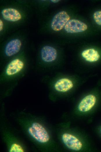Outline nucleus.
Listing matches in <instances>:
<instances>
[{"mask_svg":"<svg viewBox=\"0 0 101 152\" xmlns=\"http://www.w3.org/2000/svg\"><path fill=\"white\" fill-rule=\"evenodd\" d=\"M28 133L36 140L41 143L48 142L49 135L45 128L39 123L35 122L28 129Z\"/></svg>","mask_w":101,"mask_h":152,"instance_id":"f257e3e1","label":"nucleus"},{"mask_svg":"<svg viewBox=\"0 0 101 152\" xmlns=\"http://www.w3.org/2000/svg\"><path fill=\"white\" fill-rule=\"evenodd\" d=\"M70 20V17L66 12L61 11L57 13L53 18L51 23V28L54 31H58L64 28Z\"/></svg>","mask_w":101,"mask_h":152,"instance_id":"f03ea898","label":"nucleus"},{"mask_svg":"<svg viewBox=\"0 0 101 152\" xmlns=\"http://www.w3.org/2000/svg\"><path fill=\"white\" fill-rule=\"evenodd\" d=\"M87 28V25L85 23L79 20L72 19L68 21L64 28L68 33H74L83 32Z\"/></svg>","mask_w":101,"mask_h":152,"instance_id":"7ed1b4c3","label":"nucleus"},{"mask_svg":"<svg viewBox=\"0 0 101 152\" xmlns=\"http://www.w3.org/2000/svg\"><path fill=\"white\" fill-rule=\"evenodd\" d=\"M62 139L65 146L71 150L78 151L82 148V142L75 136L72 134L65 133L62 136Z\"/></svg>","mask_w":101,"mask_h":152,"instance_id":"20e7f679","label":"nucleus"},{"mask_svg":"<svg viewBox=\"0 0 101 152\" xmlns=\"http://www.w3.org/2000/svg\"><path fill=\"white\" fill-rule=\"evenodd\" d=\"M96 98L92 94H88L84 97L80 102L78 110L81 112H86L91 110L95 105Z\"/></svg>","mask_w":101,"mask_h":152,"instance_id":"39448f33","label":"nucleus"},{"mask_svg":"<svg viewBox=\"0 0 101 152\" xmlns=\"http://www.w3.org/2000/svg\"><path fill=\"white\" fill-rule=\"evenodd\" d=\"M24 64L19 59L12 60L7 65L5 70V73L8 76L16 75L20 72L23 68Z\"/></svg>","mask_w":101,"mask_h":152,"instance_id":"423d86ee","label":"nucleus"},{"mask_svg":"<svg viewBox=\"0 0 101 152\" xmlns=\"http://www.w3.org/2000/svg\"><path fill=\"white\" fill-rule=\"evenodd\" d=\"M57 56L56 50L51 46H45L41 50V58L42 60L45 62H52L56 60Z\"/></svg>","mask_w":101,"mask_h":152,"instance_id":"0eeeda50","label":"nucleus"},{"mask_svg":"<svg viewBox=\"0 0 101 152\" xmlns=\"http://www.w3.org/2000/svg\"><path fill=\"white\" fill-rule=\"evenodd\" d=\"M74 86L73 81L67 78H62L57 80L54 85L55 89L61 92H65L71 89Z\"/></svg>","mask_w":101,"mask_h":152,"instance_id":"6e6552de","label":"nucleus"},{"mask_svg":"<svg viewBox=\"0 0 101 152\" xmlns=\"http://www.w3.org/2000/svg\"><path fill=\"white\" fill-rule=\"evenodd\" d=\"M21 46V42L18 39H14L10 41L7 44L5 49L6 55L10 57L17 54L19 51Z\"/></svg>","mask_w":101,"mask_h":152,"instance_id":"1a4fd4ad","label":"nucleus"},{"mask_svg":"<svg viewBox=\"0 0 101 152\" xmlns=\"http://www.w3.org/2000/svg\"><path fill=\"white\" fill-rule=\"evenodd\" d=\"M1 14L5 20L11 22H15L20 20L21 17L20 13L13 8H6L3 10Z\"/></svg>","mask_w":101,"mask_h":152,"instance_id":"9d476101","label":"nucleus"},{"mask_svg":"<svg viewBox=\"0 0 101 152\" xmlns=\"http://www.w3.org/2000/svg\"><path fill=\"white\" fill-rule=\"evenodd\" d=\"M81 55L85 61L90 62L97 61L100 57L98 51L93 48L83 50L81 53Z\"/></svg>","mask_w":101,"mask_h":152,"instance_id":"9b49d317","label":"nucleus"},{"mask_svg":"<svg viewBox=\"0 0 101 152\" xmlns=\"http://www.w3.org/2000/svg\"><path fill=\"white\" fill-rule=\"evenodd\" d=\"M10 152H24V150L21 146L17 143L12 144L9 149Z\"/></svg>","mask_w":101,"mask_h":152,"instance_id":"f8f14e48","label":"nucleus"},{"mask_svg":"<svg viewBox=\"0 0 101 152\" xmlns=\"http://www.w3.org/2000/svg\"><path fill=\"white\" fill-rule=\"evenodd\" d=\"M93 17L95 23L99 25H101V10L95 12Z\"/></svg>","mask_w":101,"mask_h":152,"instance_id":"ddd939ff","label":"nucleus"},{"mask_svg":"<svg viewBox=\"0 0 101 152\" xmlns=\"http://www.w3.org/2000/svg\"><path fill=\"white\" fill-rule=\"evenodd\" d=\"M3 23L2 21L1 20H0V31H1L3 27Z\"/></svg>","mask_w":101,"mask_h":152,"instance_id":"4468645a","label":"nucleus"},{"mask_svg":"<svg viewBox=\"0 0 101 152\" xmlns=\"http://www.w3.org/2000/svg\"><path fill=\"white\" fill-rule=\"evenodd\" d=\"M51 1L53 3H57V2H58L59 1L57 0H51Z\"/></svg>","mask_w":101,"mask_h":152,"instance_id":"2eb2a0df","label":"nucleus"},{"mask_svg":"<svg viewBox=\"0 0 101 152\" xmlns=\"http://www.w3.org/2000/svg\"></svg>","mask_w":101,"mask_h":152,"instance_id":"dca6fc26","label":"nucleus"}]
</instances>
